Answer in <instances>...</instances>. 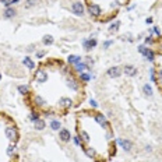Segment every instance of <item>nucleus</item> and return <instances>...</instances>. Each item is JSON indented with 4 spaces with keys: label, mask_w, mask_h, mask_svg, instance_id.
Segmentation results:
<instances>
[{
    "label": "nucleus",
    "mask_w": 162,
    "mask_h": 162,
    "mask_svg": "<svg viewBox=\"0 0 162 162\" xmlns=\"http://www.w3.org/2000/svg\"><path fill=\"white\" fill-rule=\"evenodd\" d=\"M138 52H140V53L143 54L148 62H154V59H155V53L152 52L150 48H145L144 45H140V46H138Z\"/></svg>",
    "instance_id": "nucleus-1"
},
{
    "label": "nucleus",
    "mask_w": 162,
    "mask_h": 162,
    "mask_svg": "<svg viewBox=\"0 0 162 162\" xmlns=\"http://www.w3.org/2000/svg\"><path fill=\"white\" fill-rule=\"evenodd\" d=\"M71 11H73V14H76V15H84V11H85V7H84V4L81 3V1H74L73 4H71Z\"/></svg>",
    "instance_id": "nucleus-2"
},
{
    "label": "nucleus",
    "mask_w": 162,
    "mask_h": 162,
    "mask_svg": "<svg viewBox=\"0 0 162 162\" xmlns=\"http://www.w3.org/2000/svg\"><path fill=\"white\" fill-rule=\"evenodd\" d=\"M6 137L11 141V143H15V141L18 140V131L15 127H7L6 129Z\"/></svg>",
    "instance_id": "nucleus-3"
},
{
    "label": "nucleus",
    "mask_w": 162,
    "mask_h": 162,
    "mask_svg": "<svg viewBox=\"0 0 162 162\" xmlns=\"http://www.w3.org/2000/svg\"><path fill=\"white\" fill-rule=\"evenodd\" d=\"M88 13H89L91 15H94V17H99V15L102 14V9H101V6L97 4V3H91V4L88 6Z\"/></svg>",
    "instance_id": "nucleus-4"
},
{
    "label": "nucleus",
    "mask_w": 162,
    "mask_h": 162,
    "mask_svg": "<svg viewBox=\"0 0 162 162\" xmlns=\"http://www.w3.org/2000/svg\"><path fill=\"white\" fill-rule=\"evenodd\" d=\"M35 80H36L38 83H41V84L46 83V81H48V73H46L45 70H42V69L36 70V73H35Z\"/></svg>",
    "instance_id": "nucleus-5"
},
{
    "label": "nucleus",
    "mask_w": 162,
    "mask_h": 162,
    "mask_svg": "<svg viewBox=\"0 0 162 162\" xmlns=\"http://www.w3.org/2000/svg\"><path fill=\"white\" fill-rule=\"evenodd\" d=\"M120 74H122V70H120L118 66L110 67L108 70V76L110 77V78H118V77H120Z\"/></svg>",
    "instance_id": "nucleus-6"
},
{
    "label": "nucleus",
    "mask_w": 162,
    "mask_h": 162,
    "mask_svg": "<svg viewBox=\"0 0 162 162\" xmlns=\"http://www.w3.org/2000/svg\"><path fill=\"white\" fill-rule=\"evenodd\" d=\"M59 105H60L62 108L69 109V108H71V105H73V101H71L70 98L63 97V98H60V99H59Z\"/></svg>",
    "instance_id": "nucleus-7"
},
{
    "label": "nucleus",
    "mask_w": 162,
    "mask_h": 162,
    "mask_svg": "<svg viewBox=\"0 0 162 162\" xmlns=\"http://www.w3.org/2000/svg\"><path fill=\"white\" fill-rule=\"evenodd\" d=\"M124 74L126 76H129V77H134L136 74H137V69L134 67V66H131V65H126L124 66Z\"/></svg>",
    "instance_id": "nucleus-8"
},
{
    "label": "nucleus",
    "mask_w": 162,
    "mask_h": 162,
    "mask_svg": "<svg viewBox=\"0 0 162 162\" xmlns=\"http://www.w3.org/2000/svg\"><path fill=\"white\" fill-rule=\"evenodd\" d=\"M95 122H97L98 124L104 126V127L109 126V123H108V120H106V118H105V115H102V113H97V115H95Z\"/></svg>",
    "instance_id": "nucleus-9"
},
{
    "label": "nucleus",
    "mask_w": 162,
    "mask_h": 162,
    "mask_svg": "<svg viewBox=\"0 0 162 162\" xmlns=\"http://www.w3.org/2000/svg\"><path fill=\"white\" fill-rule=\"evenodd\" d=\"M83 45H84V48H85V50H91V49H94L95 46H97V39H84L83 41Z\"/></svg>",
    "instance_id": "nucleus-10"
},
{
    "label": "nucleus",
    "mask_w": 162,
    "mask_h": 162,
    "mask_svg": "<svg viewBox=\"0 0 162 162\" xmlns=\"http://www.w3.org/2000/svg\"><path fill=\"white\" fill-rule=\"evenodd\" d=\"M59 137H60V140L65 141V143H67V141H70V138H71V134H70V131L66 129H62L60 131H59Z\"/></svg>",
    "instance_id": "nucleus-11"
},
{
    "label": "nucleus",
    "mask_w": 162,
    "mask_h": 162,
    "mask_svg": "<svg viewBox=\"0 0 162 162\" xmlns=\"http://www.w3.org/2000/svg\"><path fill=\"white\" fill-rule=\"evenodd\" d=\"M118 143H119V145H122V148H123L124 151H130V150H131V147H133L131 141H129V140H122V138H119Z\"/></svg>",
    "instance_id": "nucleus-12"
},
{
    "label": "nucleus",
    "mask_w": 162,
    "mask_h": 162,
    "mask_svg": "<svg viewBox=\"0 0 162 162\" xmlns=\"http://www.w3.org/2000/svg\"><path fill=\"white\" fill-rule=\"evenodd\" d=\"M67 85H69V88H71L73 91H78V88H80V85H78V81L77 80H74V78H67Z\"/></svg>",
    "instance_id": "nucleus-13"
},
{
    "label": "nucleus",
    "mask_w": 162,
    "mask_h": 162,
    "mask_svg": "<svg viewBox=\"0 0 162 162\" xmlns=\"http://www.w3.org/2000/svg\"><path fill=\"white\" fill-rule=\"evenodd\" d=\"M22 63H24V66H27L30 70H34V69H35V63H34V60L31 59V57H28V56H25V57L22 59Z\"/></svg>",
    "instance_id": "nucleus-14"
},
{
    "label": "nucleus",
    "mask_w": 162,
    "mask_h": 162,
    "mask_svg": "<svg viewBox=\"0 0 162 162\" xmlns=\"http://www.w3.org/2000/svg\"><path fill=\"white\" fill-rule=\"evenodd\" d=\"M67 62H69L70 65H77V63L81 62V57L77 56V54H70V56L67 57Z\"/></svg>",
    "instance_id": "nucleus-15"
},
{
    "label": "nucleus",
    "mask_w": 162,
    "mask_h": 162,
    "mask_svg": "<svg viewBox=\"0 0 162 162\" xmlns=\"http://www.w3.org/2000/svg\"><path fill=\"white\" fill-rule=\"evenodd\" d=\"M15 14H17V11H15L14 7H7L6 11H4V17H6V18H13Z\"/></svg>",
    "instance_id": "nucleus-16"
},
{
    "label": "nucleus",
    "mask_w": 162,
    "mask_h": 162,
    "mask_svg": "<svg viewBox=\"0 0 162 162\" xmlns=\"http://www.w3.org/2000/svg\"><path fill=\"white\" fill-rule=\"evenodd\" d=\"M34 124H35V129H36V130H43V129H45V126H46L45 120H42V119L35 120V122H34Z\"/></svg>",
    "instance_id": "nucleus-17"
},
{
    "label": "nucleus",
    "mask_w": 162,
    "mask_h": 162,
    "mask_svg": "<svg viewBox=\"0 0 162 162\" xmlns=\"http://www.w3.org/2000/svg\"><path fill=\"white\" fill-rule=\"evenodd\" d=\"M34 102H35V105H38V106H43L46 102H45V99L42 97H39V95H35L34 97Z\"/></svg>",
    "instance_id": "nucleus-18"
},
{
    "label": "nucleus",
    "mask_w": 162,
    "mask_h": 162,
    "mask_svg": "<svg viewBox=\"0 0 162 162\" xmlns=\"http://www.w3.org/2000/svg\"><path fill=\"white\" fill-rule=\"evenodd\" d=\"M84 152H85L87 157H89V158H94V157L97 155L95 150H94V148H91V147H87V148H84Z\"/></svg>",
    "instance_id": "nucleus-19"
},
{
    "label": "nucleus",
    "mask_w": 162,
    "mask_h": 162,
    "mask_svg": "<svg viewBox=\"0 0 162 162\" xmlns=\"http://www.w3.org/2000/svg\"><path fill=\"white\" fill-rule=\"evenodd\" d=\"M42 42H43V45H52V43L54 42V39H53L52 35H45L43 39H42Z\"/></svg>",
    "instance_id": "nucleus-20"
},
{
    "label": "nucleus",
    "mask_w": 162,
    "mask_h": 162,
    "mask_svg": "<svg viewBox=\"0 0 162 162\" xmlns=\"http://www.w3.org/2000/svg\"><path fill=\"white\" fill-rule=\"evenodd\" d=\"M88 66L85 65V63H83V62H80V63H77L76 65V70L78 71V73H84V70H85Z\"/></svg>",
    "instance_id": "nucleus-21"
},
{
    "label": "nucleus",
    "mask_w": 162,
    "mask_h": 162,
    "mask_svg": "<svg viewBox=\"0 0 162 162\" xmlns=\"http://www.w3.org/2000/svg\"><path fill=\"white\" fill-rule=\"evenodd\" d=\"M80 137H81V141H83V143H88V141H89V136H88V133L84 131V130L80 131Z\"/></svg>",
    "instance_id": "nucleus-22"
},
{
    "label": "nucleus",
    "mask_w": 162,
    "mask_h": 162,
    "mask_svg": "<svg viewBox=\"0 0 162 162\" xmlns=\"http://www.w3.org/2000/svg\"><path fill=\"white\" fill-rule=\"evenodd\" d=\"M119 25H120L119 21L112 22V24H110V27H109V32H115V31H118V30H119Z\"/></svg>",
    "instance_id": "nucleus-23"
},
{
    "label": "nucleus",
    "mask_w": 162,
    "mask_h": 162,
    "mask_svg": "<svg viewBox=\"0 0 162 162\" xmlns=\"http://www.w3.org/2000/svg\"><path fill=\"white\" fill-rule=\"evenodd\" d=\"M36 0H25V3H24V6H25V9H31L34 6H36Z\"/></svg>",
    "instance_id": "nucleus-24"
},
{
    "label": "nucleus",
    "mask_w": 162,
    "mask_h": 162,
    "mask_svg": "<svg viewBox=\"0 0 162 162\" xmlns=\"http://www.w3.org/2000/svg\"><path fill=\"white\" fill-rule=\"evenodd\" d=\"M28 91H30V88L27 85H18V92H20L21 95H27Z\"/></svg>",
    "instance_id": "nucleus-25"
},
{
    "label": "nucleus",
    "mask_w": 162,
    "mask_h": 162,
    "mask_svg": "<svg viewBox=\"0 0 162 162\" xmlns=\"http://www.w3.org/2000/svg\"><path fill=\"white\" fill-rule=\"evenodd\" d=\"M143 89H144V94H145V95H148V97H151V95H152V88H151V85L145 84Z\"/></svg>",
    "instance_id": "nucleus-26"
},
{
    "label": "nucleus",
    "mask_w": 162,
    "mask_h": 162,
    "mask_svg": "<svg viewBox=\"0 0 162 162\" xmlns=\"http://www.w3.org/2000/svg\"><path fill=\"white\" fill-rule=\"evenodd\" d=\"M60 122H57V120H53V122H50V129L52 130H59L60 129Z\"/></svg>",
    "instance_id": "nucleus-27"
},
{
    "label": "nucleus",
    "mask_w": 162,
    "mask_h": 162,
    "mask_svg": "<svg viewBox=\"0 0 162 162\" xmlns=\"http://www.w3.org/2000/svg\"><path fill=\"white\" fill-rule=\"evenodd\" d=\"M14 152H15V144H10L9 147H7V155H14Z\"/></svg>",
    "instance_id": "nucleus-28"
},
{
    "label": "nucleus",
    "mask_w": 162,
    "mask_h": 162,
    "mask_svg": "<svg viewBox=\"0 0 162 162\" xmlns=\"http://www.w3.org/2000/svg\"><path fill=\"white\" fill-rule=\"evenodd\" d=\"M80 78H81V80H83V81H89V76H88V74H87V73H80Z\"/></svg>",
    "instance_id": "nucleus-29"
},
{
    "label": "nucleus",
    "mask_w": 162,
    "mask_h": 162,
    "mask_svg": "<svg viewBox=\"0 0 162 162\" xmlns=\"http://www.w3.org/2000/svg\"><path fill=\"white\" fill-rule=\"evenodd\" d=\"M45 53H46L45 50H41V52H36V57H38V59H41V57H43V56H45Z\"/></svg>",
    "instance_id": "nucleus-30"
},
{
    "label": "nucleus",
    "mask_w": 162,
    "mask_h": 162,
    "mask_svg": "<svg viewBox=\"0 0 162 162\" xmlns=\"http://www.w3.org/2000/svg\"><path fill=\"white\" fill-rule=\"evenodd\" d=\"M39 119V116H38V113H32V116H31V120L32 122H35V120Z\"/></svg>",
    "instance_id": "nucleus-31"
},
{
    "label": "nucleus",
    "mask_w": 162,
    "mask_h": 162,
    "mask_svg": "<svg viewBox=\"0 0 162 162\" xmlns=\"http://www.w3.org/2000/svg\"><path fill=\"white\" fill-rule=\"evenodd\" d=\"M89 104H91V106H92V108H97V106H98L97 101H94V99H91V101H89Z\"/></svg>",
    "instance_id": "nucleus-32"
},
{
    "label": "nucleus",
    "mask_w": 162,
    "mask_h": 162,
    "mask_svg": "<svg viewBox=\"0 0 162 162\" xmlns=\"http://www.w3.org/2000/svg\"><path fill=\"white\" fill-rule=\"evenodd\" d=\"M158 81H161L162 83V69L158 70Z\"/></svg>",
    "instance_id": "nucleus-33"
},
{
    "label": "nucleus",
    "mask_w": 162,
    "mask_h": 162,
    "mask_svg": "<svg viewBox=\"0 0 162 162\" xmlns=\"http://www.w3.org/2000/svg\"><path fill=\"white\" fill-rule=\"evenodd\" d=\"M154 32H155L157 35H158V36H159V35H161V30H159L158 27H154Z\"/></svg>",
    "instance_id": "nucleus-34"
},
{
    "label": "nucleus",
    "mask_w": 162,
    "mask_h": 162,
    "mask_svg": "<svg viewBox=\"0 0 162 162\" xmlns=\"http://www.w3.org/2000/svg\"><path fill=\"white\" fill-rule=\"evenodd\" d=\"M151 81H155V70L151 69Z\"/></svg>",
    "instance_id": "nucleus-35"
},
{
    "label": "nucleus",
    "mask_w": 162,
    "mask_h": 162,
    "mask_svg": "<svg viewBox=\"0 0 162 162\" xmlns=\"http://www.w3.org/2000/svg\"><path fill=\"white\" fill-rule=\"evenodd\" d=\"M110 45H112V41H106V42L104 43V48H109Z\"/></svg>",
    "instance_id": "nucleus-36"
},
{
    "label": "nucleus",
    "mask_w": 162,
    "mask_h": 162,
    "mask_svg": "<svg viewBox=\"0 0 162 162\" xmlns=\"http://www.w3.org/2000/svg\"><path fill=\"white\" fill-rule=\"evenodd\" d=\"M110 6H112V7H119L120 4H119V1H118V0H116V1H113V3H112V4H110Z\"/></svg>",
    "instance_id": "nucleus-37"
},
{
    "label": "nucleus",
    "mask_w": 162,
    "mask_h": 162,
    "mask_svg": "<svg viewBox=\"0 0 162 162\" xmlns=\"http://www.w3.org/2000/svg\"><path fill=\"white\" fill-rule=\"evenodd\" d=\"M145 43H152V38H151V36H147V38H145Z\"/></svg>",
    "instance_id": "nucleus-38"
},
{
    "label": "nucleus",
    "mask_w": 162,
    "mask_h": 162,
    "mask_svg": "<svg viewBox=\"0 0 162 162\" xmlns=\"http://www.w3.org/2000/svg\"><path fill=\"white\" fill-rule=\"evenodd\" d=\"M74 143H76L77 145H80V144H81V143H80V138H78V137H74Z\"/></svg>",
    "instance_id": "nucleus-39"
},
{
    "label": "nucleus",
    "mask_w": 162,
    "mask_h": 162,
    "mask_svg": "<svg viewBox=\"0 0 162 162\" xmlns=\"http://www.w3.org/2000/svg\"><path fill=\"white\" fill-rule=\"evenodd\" d=\"M145 22H147V24H151V22H152V18H151V17H148V18L145 20Z\"/></svg>",
    "instance_id": "nucleus-40"
},
{
    "label": "nucleus",
    "mask_w": 162,
    "mask_h": 162,
    "mask_svg": "<svg viewBox=\"0 0 162 162\" xmlns=\"http://www.w3.org/2000/svg\"><path fill=\"white\" fill-rule=\"evenodd\" d=\"M7 1H10V0H0V3H3V4H4V3H7Z\"/></svg>",
    "instance_id": "nucleus-41"
},
{
    "label": "nucleus",
    "mask_w": 162,
    "mask_h": 162,
    "mask_svg": "<svg viewBox=\"0 0 162 162\" xmlns=\"http://www.w3.org/2000/svg\"><path fill=\"white\" fill-rule=\"evenodd\" d=\"M0 80H1V74H0Z\"/></svg>",
    "instance_id": "nucleus-42"
}]
</instances>
